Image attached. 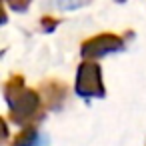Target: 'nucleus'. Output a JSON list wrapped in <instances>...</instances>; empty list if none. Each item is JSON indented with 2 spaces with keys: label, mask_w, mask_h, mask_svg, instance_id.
Returning <instances> with one entry per match:
<instances>
[{
  "label": "nucleus",
  "mask_w": 146,
  "mask_h": 146,
  "mask_svg": "<svg viewBox=\"0 0 146 146\" xmlns=\"http://www.w3.org/2000/svg\"><path fill=\"white\" fill-rule=\"evenodd\" d=\"M122 42L114 36H100V38H94L90 40L86 46H84V54L86 56H94V54H104L112 48H120Z\"/></svg>",
  "instance_id": "obj_2"
},
{
  "label": "nucleus",
  "mask_w": 146,
  "mask_h": 146,
  "mask_svg": "<svg viewBox=\"0 0 146 146\" xmlns=\"http://www.w3.org/2000/svg\"><path fill=\"white\" fill-rule=\"evenodd\" d=\"M78 92L84 96H92V94H100V80H98V68L92 64H86L80 74H78Z\"/></svg>",
  "instance_id": "obj_1"
}]
</instances>
